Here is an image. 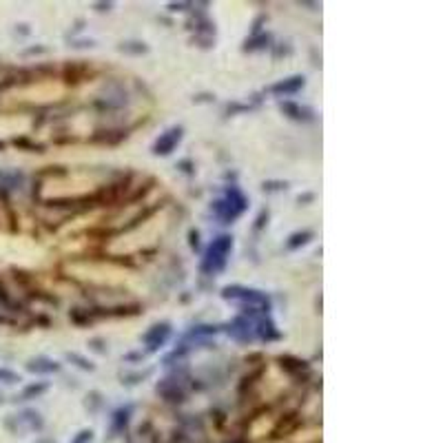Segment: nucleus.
Listing matches in <instances>:
<instances>
[{
    "instance_id": "f03ea898",
    "label": "nucleus",
    "mask_w": 443,
    "mask_h": 443,
    "mask_svg": "<svg viewBox=\"0 0 443 443\" xmlns=\"http://www.w3.org/2000/svg\"><path fill=\"white\" fill-rule=\"evenodd\" d=\"M233 249V238L231 235H219L211 242V246L206 249L204 259H202V273L206 275H217V273L224 270L228 253Z\"/></svg>"
},
{
    "instance_id": "a211bd4d",
    "label": "nucleus",
    "mask_w": 443,
    "mask_h": 443,
    "mask_svg": "<svg viewBox=\"0 0 443 443\" xmlns=\"http://www.w3.org/2000/svg\"><path fill=\"white\" fill-rule=\"evenodd\" d=\"M18 382H20V375L18 372L7 370V368H0V384L11 386V384H18Z\"/></svg>"
},
{
    "instance_id": "4468645a",
    "label": "nucleus",
    "mask_w": 443,
    "mask_h": 443,
    "mask_svg": "<svg viewBox=\"0 0 443 443\" xmlns=\"http://www.w3.org/2000/svg\"><path fill=\"white\" fill-rule=\"evenodd\" d=\"M20 184H22V173H18V171H3V168H0V193L14 191Z\"/></svg>"
},
{
    "instance_id": "b1692460",
    "label": "nucleus",
    "mask_w": 443,
    "mask_h": 443,
    "mask_svg": "<svg viewBox=\"0 0 443 443\" xmlns=\"http://www.w3.org/2000/svg\"><path fill=\"white\" fill-rule=\"evenodd\" d=\"M38 443H51V441H38Z\"/></svg>"
},
{
    "instance_id": "6ab92c4d",
    "label": "nucleus",
    "mask_w": 443,
    "mask_h": 443,
    "mask_svg": "<svg viewBox=\"0 0 443 443\" xmlns=\"http://www.w3.org/2000/svg\"><path fill=\"white\" fill-rule=\"evenodd\" d=\"M120 49H122V51H129V54H145V51H147L145 43H126V45H122Z\"/></svg>"
},
{
    "instance_id": "f3484780",
    "label": "nucleus",
    "mask_w": 443,
    "mask_h": 443,
    "mask_svg": "<svg viewBox=\"0 0 443 443\" xmlns=\"http://www.w3.org/2000/svg\"><path fill=\"white\" fill-rule=\"evenodd\" d=\"M67 359H69V361H73L75 366H78V368H82V370H96V366H94V363H91L87 357L78 355V353H69V355H67Z\"/></svg>"
},
{
    "instance_id": "9d476101",
    "label": "nucleus",
    "mask_w": 443,
    "mask_h": 443,
    "mask_svg": "<svg viewBox=\"0 0 443 443\" xmlns=\"http://www.w3.org/2000/svg\"><path fill=\"white\" fill-rule=\"evenodd\" d=\"M255 326H257L255 333H257L259 340H264V342H275V340H279V331L275 328V324H273V319L266 315V312H262V315H259V319H257Z\"/></svg>"
},
{
    "instance_id": "0eeeda50",
    "label": "nucleus",
    "mask_w": 443,
    "mask_h": 443,
    "mask_svg": "<svg viewBox=\"0 0 443 443\" xmlns=\"http://www.w3.org/2000/svg\"><path fill=\"white\" fill-rule=\"evenodd\" d=\"M226 333L240 344H251L255 340V328L249 317H235L226 326Z\"/></svg>"
},
{
    "instance_id": "1a4fd4ad",
    "label": "nucleus",
    "mask_w": 443,
    "mask_h": 443,
    "mask_svg": "<svg viewBox=\"0 0 443 443\" xmlns=\"http://www.w3.org/2000/svg\"><path fill=\"white\" fill-rule=\"evenodd\" d=\"M27 370L31 375H51V372H58L60 370V363L54 361V359H49V357H45V355H41V357H34V359L27 361Z\"/></svg>"
},
{
    "instance_id": "39448f33",
    "label": "nucleus",
    "mask_w": 443,
    "mask_h": 443,
    "mask_svg": "<svg viewBox=\"0 0 443 443\" xmlns=\"http://www.w3.org/2000/svg\"><path fill=\"white\" fill-rule=\"evenodd\" d=\"M182 136H184V129L182 126L166 129V131L160 133V138L153 142V153L155 155H171L175 151V147L182 142Z\"/></svg>"
},
{
    "instance_id": "7ed1b4c3",
    "label": "nucleus",
    "mask_w": 443,
    "mask_h": 443,
    "mask_svg": "<svg viewBox=\"0 0 443 443\" xmlns=\"http://www.w3.org/2000/svg\"><path fill=\"white\" fill-rule=\"evenodd\" d=\"M222 297L224 299H231V302H238L242 304L246 310H259V312H266L270 308V302L268 297L264 293H259L255 289H246V286H240V284H233V286H226L224 291H222Z\"/></svg>"
},
{
    "instance_id": "412c9836",
    "label": "nucleus",
    "mask_w": 443,
    "mask_h": 443,
    "mask_svg": "<svg viewBox=\"0 0 443 443\" xmlns=\"http://www.w3.org/2000/svg\"><path fill=\"white\" fill-rule=\"evenodd\" d=\"M91 439H94V433H91V430H82L71 443H91Z\"/></svg>"
},
{
    "instance_id": "f257e3e1",
    "label": "nucleus",
    "mask_w": 443,
    "mask_h": 443,
    "mask_svg": "<svg viewBox=\"0 0 443 443\" xmlns=\"http://www.w3.org/2000/svg\"><path fill=\"white\" fill-rule=\"evenodd\" d=\"M246 206H249V202H246V195L238 187H228L226 193H224V198L217 200L211 206V211L222 222V224H233V222H235L246 211Z\"/></svg>"
},
{
    "instance_id": "6e6552de",
    "label": "nucleus",
    "mask_w": 443,
    "mask_h": 443,
    "mask_svg": "<svg viewBox=\"0 0 443 443\" xmlns=\"http://www.w3.org/2000/svg\"><path fill=\"white\" fill-rule=\"evenodd\" d=\"M304 85H306L304 75H291V78H286V80L275 82L268 91H270V94H275V96H295V94H299V91L304 89Z\"/></svg>"
},
{
    "instance_id": "4be33fe9",
    "label": "nucleus",
    "mask_w": 443,
    "mask_h": 443,
    "mask_svg": "<svg viewBox=\"0 0 443 443\" xmlns=\"http://www.w3.org/2000/svg\"><path fill=\"white\" fill-rule=\"evenodd\" d=\"M264 189H268V191H277V189H286V182H268V184H264Z\"/></svg>"
},
{
    "instance_id": "aec40b11",
    "label": "nucleus",
    "mask_w": 443,
    "mask_h": 443,
    "mask_svg": "<svg viewBox=\"0 0 443 443\" xmlns=\"http://www.w3.org/2000/svg\"><path fill=\"white\" fill-rule=\"evenodd\" d=\"M268 41L270 38L264 34V36H259V38H255V41H251V43H246V49L249 51H253V49H264V43L268 45Z\"/></svg>"
},
{
    "instance_id": "9b49d317",
    "label": "nucleus",
    "mask_w": 443,
    "mask_h": 443,
    "mask_svg": "<svg viewBox=\"0 0 443 443\" xmlns=\"http://www.w3.org/2000/svg\"><path fill=\"white\" fill-rule=\"evenodd\" d=\"M158 395L162 397V399H166V401H171V403H175V401H182L184 399V388H182L177 382H173V379H164L162 384H158Z\"/></svg>"
},
{
    "instance_id": "2eb2a0df",
    "label": "nucleus",
    "mask_w": 443,
    "mask_h": 443,
    "mask_svg": "<svg viewBox=\"0 0 443 443\" xmlns=\"http://www.w3.org/2000/svg\"><path fill=\"white\" fill-rule=\"evenodd\" d=\"M310 240H312V231H297V233H293V235L289 238V242H286V249H289V251H297L299 246H306Z\"/></svg>"
},
{
    "instance_id": "20e7f679",
    "label": "nucleus",
    "mask_w": 443,
    "mask_h": 443,
    "mask_svg": "<svg viewBox=\"0 0 443 443\" xmlns=\"http://www.w3.org/2000/svg\"><path fill=\"white\" fill-rule=\"evenodd\" d=\"M5 426L14 435H22V433H41L45 421H43L41 412H36V410H22L20 414H9V419L5 421Z\"/></svg>"
},
{
    "instance_id": "dca6fc26",
    "label": "nucleus",
    "mask_w": 443,
    "mask_h": 443,
    "mask_svg": "<svg viewBox=\"0 0 443 443\" xmlns=\"http://www.w3.org/2000/svg\"><path fill=\"white\" fill-rule=\"evenodd\" d=\"M47 390V384H31V386H27L22 390V395H20V399H34V397H41L43 393Z\"/></svg>"
},
{
    "instance_id": "5701e85b",
    "label": "nucleus",
    "mask_w": 443,
    "mask_h": 443,
    "mask_svg": "<svg viewBox=\"0 0 443 443\" xmlns=\"http://www.w3.org/2000/svg\"><path fill=\"white\" fill-rule=\"evenodd\" d=\"M198 240H200V235H198V233H195V231H193V233H191V246H193V249H195V251H198V249H200V242H198Z\"/></svg>"
},
{
    "instance_id": "ddd939ff",
    "label": "nucleus",
    "mask_w": 443,
    "mask_h": 443,
    "mask_svg": "<svg viewBox=\"0 0 443 443\" xmlns=\"http://www.w3.org/2000/svg\"><path fill=\"white\" fill-rule=\"evenodd\" d=\"M282 111L293 120H312V111L308 107H299L295 102H282Z\"/></svg>"
},
{
    "instance_id": "423d86ee",
    "label": "nucleus",
    "mask_w": 443,
    "mask_h": 443,
    "mask_svg": "<svg viewBox=\"0 0 443 443\" xmlns=\"http://www.w3.org/2000/svg\"><path fill=\"white\" fill-rule=\"evenodd\" d=\"M168 337H171V324L162 321V324L151 326V328L145 333V337H142V342H145L149 353H158V350L168 342Z\"/></svg>"
},
{
    "instance_id": "393cba45",
    "label": "nucleus",
    "mask_w": 443,
    "mask_h": 443,
    "mask_svg": "<svg viewBox=\"0 0 443 443\" xmlns=\"http://www.w3.org/2000/svg\"><path fill=\"white\" fill-rule=\"evenodd\" d=\"M0 403H3V397H0Z\"/></svg>"
},
{
    "instance_id": "f8f14e48",
    "label": "nucleus",
    "mask_w": 443,
    "mask_h": 443,
    "mask_svg": "<svg viewBox=\"0 0 443 443\" xmlns=\"http://www.w3.org/2000/svg\"><path fill=\"white\" fill-rule=\"evenodd\" d=\"M131 414H133V406H122L115 410L111 416V433L113 435L124 433V428L129 426V421H131Z\"/></svg>"
}]
</instances>
